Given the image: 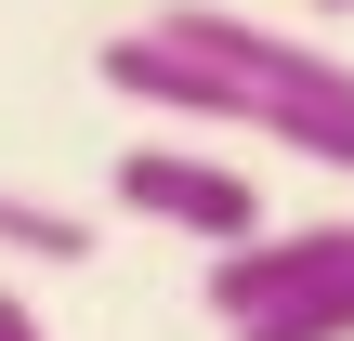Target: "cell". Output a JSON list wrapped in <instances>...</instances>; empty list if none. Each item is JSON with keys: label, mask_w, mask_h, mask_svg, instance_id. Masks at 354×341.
<instances>
[{"label": "cell", "mask_w": 354, "mask_h": 341, "mask_svg": "<svg viewBox=\"0 0 354 341\" xmlns=\"http://www.w3.org/2000/svg\"><path fill=\"white\" fill-rule=\"evenodd\" d=\"M145 26H171L184 53L236 66V79L276 105V145L354 184V66H342V53H315V39H276L263 13H223V0H171V13H145Z\"/></svg>", "instance_id": "1"}, {"label": "cell", "mask_w": 354, "mask_h": 341, "mask_svg": "<svg viewBox=\"0 0 354 341\" xmlns=\"http://www.w3.org/2000/svg\"><path fill=\"white\" fill-rule=\"evenodd\" d=\"M118 210H131V223H171V237H197V250L263 237V184H250L236 158H197V145H131V158H118Z\"/></svg>", "instance_id": "2"}, {"label": "cell", "mask_w": 354, "mask_h": 341, "mask_svg": "<svg viewBox=\"0 0 354 341\" xmlns=\"http://www.w3.org/2000/svg\"><path fill=\"white\" fill-rule=\"evenodd\" d=\"M342 263H354V223H263V237L210 250V315L250 329V315H276L289 289H315V276H342Z\"/></svg>", "instance_id": "3"}, {"label": "cell", "mask_w": 354, "mask_h": 341, "mask_svg": "<svg viewBox=\"0 0 354 341\" xmlns=\"http://www.w3.org/2000/svg\"><path fill=\"white\" fill-rule=\"evenodd\" d=\"M223 341H354V263L315 276V289H289L276 315H250V329H223Z\"/></svg>", "instance_id": "4"}, {"label": "cell", "mask_w": 354, "mask_h": 341, "mask_svg": "<svg viewBox=\"0 0 354 341\" xmlns=\"http://www.w3.org/2000/svg\"><path fill=\"white\" fill-rule=\"evenodd\" d=\"M0 250H13V263H92V223H79L66 197H13V184H0Z\"/></svg>", "instance_id": "5"}, {"label": "cell", "mask_w": 354, "mask_h": 341, "mask_svg": "<svg viewBox=\"0 0 354 341\" xmlns=\"http://www.w3.org/2000/svg\"><path fill=\"white\" fill-rule=\"evenodd\" d=\"M0 341H53L39 315H26V289H0Z\"/></svg>", "instance_id": "6"}, {"label": "cell", "mask_w": 354, "mask_h": 341, "mask_svg": "<svg viewBox=\"0 0 354 341\" xmlns=\"http://www.w3.org/2000/svg\"><path fill=\"white\" fill-rule=\"evenodd\" d=\"M315 13H354V0H315Z\"/></svg>", "instance_id": "7"}]
</instances>
